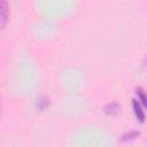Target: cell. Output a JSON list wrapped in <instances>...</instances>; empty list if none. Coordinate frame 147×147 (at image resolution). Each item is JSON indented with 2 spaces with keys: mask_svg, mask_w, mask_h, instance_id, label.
Wrapping results in <instances>:
<instances>
[{
  "mask_svg": "<svg viewBox=\"0 0 147 147\" xmlns=\"http://www.w3.org/2000/svg\"><path fill=\"white\" fill-rule=\"evenodd\" d=\"M134 109H136V113H137V116H138V118H139L140 121H142V119H144V114L141 113L139 105H137V101H134Z\"/></svg>",
  "mask_w": 147,
  "mask_h": 147,
  "instance_id": "6da1fadb",
  "label": "cell"
},
{
  "mask_svg": "<svg viewBox=\"0 0 147 147\" xmlns=\"http://www.w3.org/2000/svg\"><path fill=\"white\" fill-rule=\"evenodd\" d=\"M139 94H140V98H141L142 102L145 103V106H147V96L145 95V93H144L141 90H139Z\"/></svg>",
  "mask_w": 147,
  "mask_h": 147,
  "instance_id": "7a4b0ae2",
  "label": "cell"
}]
</instances>
